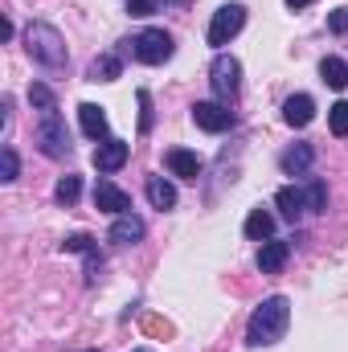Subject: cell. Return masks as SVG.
Segmentation results:
<instances>
[{
	"label": "cell",
	"instance_id": "obj_17",
	"mask_svg": "<svg viewBox=\"0 0 348 352\" xmlns=\"http://www.w3.org/2000/svg\"><path fill=\"white\" fill-rule=\"evenodd\" d=\"M148 201H152V209L168 213V209H176V188L164 176H148Z\"/></svg>",
	"mask_w": 348,
	"mask_h": 352
},
{
	"label": "cell",
	"instance_id": "obj_31",
	"mask_svg": "<svg viewBox=\"0 0 348 352\" xmlns=\"http://www.w3.org/2000/svg\"><path fill=\"white\" fill-rule=\"evenodd\" d=\"M148 332H156V336H168V324H160V320H148Z\"/></svg>",
	"mask_w": 348,
	"mask_h": 352
},
{
	"label": "cell",
	"instance_id": "obj_27",
	"mask_svg": "<svg viewBox=\"0 0 348 352\" xmlns=\"http://www.w3.org/2000/svg\"><path fill=\"white\" fill-rule=\"evenodd\" d=\"M135 102H140V131L148 135V131H152V123H156V119H152V94H148V90H140V94H135Z\"/></svg>",
	"mask_w": 348,
	"mask_h": 352
},
{
	"label": "cell",
	"instance_id": "obj_3",
	"mask_svg": "<svg viewBox=\"0 0 348 352\" xmlns=\"http://www.w3.org/2000/svg\"><path fill=\"white\" fill-rule=\"evenodd\" d=\"M123 45H127V54H131L135 62H144V66H164L176 54V41H173L168 29H140V33L127 37Z\"/></svg>",
	"mask_w": 348,
	"mask_h": 352
},
{
	"label": "cell",
	"instance_id": "obj_2",
	"mask_svg": "<svg viewBox=\"0 0 348 352\" xmlns=\"http://www.w3.org/2000/svg\"><path fill=\"white\" fill-rule=\"evenodd\" d=\"M25 50H29L33 62L50 66V70H62V66L70 62V54H66V37H62L50 21H33V25L25 29Z\"/></svg>",
	"mask_w": 348,
	"mask_h": 352
},
{
	"label": "cell",
	"instance_id": "obj_16",
	"mask_svg": "<svg viewBox=\"0 0 348 352\" xmlns=\"http://www.w3.org/2000/svg\"><path fill=\"white\" fill-rule=\"evenodd\" d=\"M78 123H83V131H87L90 140H111L107 135L111 131V119H107V111L98 102H83L78 107Z\"/></svg>",
	"mask_w": 348,
	"mask_h": 352
},
{
	"label": "cell",
	"instance_id": "obj_13",
	"mask_svg": "<svg viewBox=\"0 0 348 352\" xmlns=\"http://www.w3.org/2000/svg\"><path fill=\"white\" fill-rule=\"evenodd\" d=\"M312 119H316V98L312 94H291L283 102V123L287 127H307Z\"/></svg>",
	"mask_w": 348,
	"mask_h": 352
},
{
	"label": "cell",
	"instance_id": "obj_21",
	"mask_svg": "<svg viewBox=\"0 0 348 352\" xmlns=\"http://www.w3.org/2000/svg\"><path fill=\"white\" fill-rule=\"evenodd\" d=\"M78 197H83V176L66 173L58 184H54V201H58V205H74Z\"/></svg>",
	"mask_w": 348,
	"mask_h": 352
},
{
	"label": "cell",
	"instance_id": "obj_5",
	"mask_svg": "<svg viewBox=\"0 0 348 352\" xmlns=\"http://www.w3.org/2000/svg\"><path fill=\"white\" fill-rule=\"evenodd\" d=\"M209 87L221 102H234L238 90H242V62L234 54H217L213 66H209Z\"/></svg>",
	"mask_w": 348,
	"mask_h": 352
},
{
	"label": "cell",
	"instance_id": "obj_11",
	"mask_svg": "<svg viewBox=\"0 0 348 352\" xmlns=\"http://www.w3.org/2000/svg\"><path fill=\"white\" fill-rule=\"evenodd\" d=\"M164 164H168V173L180 176V180H197V176L205 173V160H201L197 152H188V148H168V152H164Z\"/></svg>",
	"mask_w": 348,
	"mask_h": 352
},
{
	"label": "cell",
	"instance_id": "obj_23",
	"mask_svg": "<svg viewBox=\"0 0 348 352\" xmlns=\"http://www.w3.org/2000/svg\"><path fill=\"white\" fill-rule=\"evenodd\" d=\"M29 102H33V107H37L41 115L58 111V94H54V90L45 87V82H33V87H29Z\"/></svg>",
	"mask_w": 348,
	"mask_h": 352
},
{
	"label": "cell",
	"instance_id": "obj_10",
	"mask_svg": "<svg viewBox=\"0 0 348 352\" xmlns=\"http://www.w3.org/2000/svg\"><path fill=\"white\" fill-rule=\"evenodd\" d=\"M144 234H148V226H144L135 213H123V217L111 221L107 242H115V246H135V242H144Z\"/></svg>",
	"mask_w": 348,
	"mask_h": 352
},
{
	"label": "cell",
	"instance_id": "obj_9",
	"mask_svg": "<svg viewBox=\"0 0 348 352\" xmlns=\"http://www.w3.org/2000/svg\"><path fill=\"white\" fill-rule=\"evenodd\" d=\"M127 156H131V144H123V140H102V144L94 148V168H98V173H119V168L127 164Z\"/></svg>",
	"mask_w": 348,
	"mask_h": 352
},
{
	"label": "cell",
	"instance_id": "obj_29",
	"mask_svg": "<svg viewBox=\"0 0 348 352\" xmlns=\"http://www.w3.org/2000/svg\"><path fill=\"white\" fill-rule=\"evenodd\" d=\"M328 29L340 37V33H348V8H336L332 16H328Z\"/></svg>",
	"mask_w": 348,
	"mask_h": 352
},
{
	"label": "cell",
	"instance_id": "obj_25",
	"mask_svg": "<svg viewBox=\"0 0 348 352\" xmlns=\"http://www.w3.org/2000/svg\"><path fill=\"white\" fill-rule=\"evenodd\" d=\"M17 173H21V160H17V152L4 144V148H0V180L8 184V180H17Z\"/></svg>",
	"mask_w": 348,
	"mask_h": 352
},
{
	"label": "cell",
	"instance_id": "obj_28",
	"mask_svg": "<svg viewBox=\"0 0 348 352\" xmlns=\"http://www.w3.org/2000/svg\"><path fill=\"white\" fill-rule=\"evenodd\" d=\"M98 274H102V258H98V246L87 254V283H98Z\"/></svg>",
	"mask_w": 348,
	"mask_h": 352
},
{
	"label": "cell",
	"instance_id": "obj_8",
	"mask_svg": "<svg viewBox=\"0 0 348 352\" xmlns=\"http://www.w3.org/2000/svg\"><path fill=\"white\" fill-rule=\"evenodd\" d=\"M94 209H102V213H111V217H123V213H131V197H127L119 184L98 180V184H94Z\"/></svg>",
	"mask_w": 348,
	"mask_h": 352
},
{
	"label": "cell",
	"instance_id": "obj_18",
	"mask_svg": "<svg viewBox=\"0 0 348 352\" xmlns=\"http://www.w3.org/2000/svg\"><path fill=\"white\" fill-rule=\"evenodd\" d=\"M123 74V58L119 54H98L90 62V82H115Z\"/></svg>",
	"mask_w": 348,
	"mask_h": 352
},
{
	"label": "cell",
	"instance_id": "obj_22",
	"mask_svg": "<svg viewBox=\"0 0 348 352\" xmlns=\"http://www.w3.org/2000/svg\"><path fill=\"white\" fill-rule=\"evenodd\" d=\"M303 188H307V213H324L328 209V184L320 176H312Z\"/></svg>",
	"mask_w": 348,
	"mask_h": 352
},
{
	"label": "cell",
	"instance_id": "obj_30",
	"mask_svg": "<svg viewBox=\"0 0 348 352\" xmlns=\"http://www.w3.org/2000/svg\"><path fill=\"white\" fill-rule=\"evenodd\" d=\"M123 4H127V12H131V16H152V12H156V4H152V0H123Z\"/></svg>",
	"mask_w": 348,
	"mask_h": 352
},
{
	"label": "cell",
	"instance_id": "obj_12",
	"mask_svg": "<svg viewBox=\"0 0 348 352\" xmlns=\"http://www.w3.org/2000/svg\"><path fill=\"white\" fill-rule=\"evenodd\" d=\"M312 164H316V148H312V144H295V148H287V152L279 156V168L287 176H307Z\"/></svg>",
	"mask_w": 348,
	"mask_h": 352
},
{
	"label": "cell",
	"instance_id": "obj_24",
	"mask_svg": "<svg viewBox=\"0 0 348 352\" xmlns=\"http://www.w3.org/2000/svg\"><path fill=\"white\" fill-rule=\"evenodd\" d=\"M328 127H332V135H348V98H340L336 107H328Z\"/></svg>",
	"mask_w": 348,
	"mask_h": 352
},
{
	"label": "cell",
	"instance_id": "obj_19",
	"mask_svg": "<svg viewBox=\"0 0 348 352\" xmlns=\"http://www.w3.org/2000/svg\"><path fill=\"white\" fill-rule=\"evenodd\" d=\"M274 234V213L270 209H250V217H246V238L250 242H266Z\"/></svg>",
	"mask_w": 348,
	"mask_h": 352
},
{
	"label": "cell",
	"instance_id": "obj_1",
	"mask_svg": "<svg viewBox=\"0 0 348 352\" xmlns=\"http://www.w3.org/2000/svg\"><path fill=\"white\" fill-rule=\"evenodd\" d=\"M287 324H291V299L287 295H270L262 299L246 324V344L250 349H270L287 336Z\"/></svg>",
	"mask_w": 348,
	"mask_h": 352
},
{
	"label": "cell",
	"instance_id": "obj_6",
	"mask_svg": "<svg viewBox=\"0 0 348 352\" xmlns=\"http://www.w3.org/2000/svg\"><path fill=\"white\" fill-rule=\"evenodd\" d=\"M246 25V8L242 4H221L209 21V45H230Z\"/></svg>",
	"mask_w": 348,
	"mask_h": 352
},
{
	"label": "cell",
	"instance_id": "obj_26",
	"mask_svg": "<svg viewBox=\"0 0 348 352\" xmlns=\"http://www.w3.org/2000/svg\"><path fill=\"white\" fill-rule=\"evenodd\" d=\"M62 250H66V254H90V250H94V238H90V234H70V238L62 242Z\"/></svg>",
	"mask_w": 348,
	"mask_h": 352
},
{
	"label": "cell",
	"instance_id": "obj_32",
	"mask_svg": "<svg viewBox=\"0 0 348 352\" xmlns=\"http://www.w3.org/2000/svg\"><path fill=\"white\" fill-rule=\"evenodd\" d=\"M312 0H287V8H307Z\"/></svg>",
	"mask_w": 348,
	"mask_h": 352
},
{
	"label": "cell",
	"instance_id": "obj_34",
	"mask_svg": "<svg viewBox=\"0 0 348 352\" xmlns=\"http://www.w3.org/2000/svg\"><path fill=\"white\" fill-rule=\"evenodd\" d=\"M90 352H98V349H90Z\"/></svg>",
	"mask_w": 348,
	"mask_h": 352
},
{
	"label": "cell",
	"instance_id": "obj_14",
	"mask_svg": "<svg viewBox=\"0 0 348 352\" xmlns=\"http://www.w3.org/2000/svg\"><path fill=\"white\" fill-rule=\"evenodd\" d=\"M274 205H279V213H283L287 221H299V217L307 213V188L287 184V188H279V192H274Z\"/></svg>",
	"mask_w": 348,
	"mask_h": 352
},
{
	"label": "cell",
	"instance_id": "obj_33",
	"mask_svg": "<svg viewBox=\"0 0 348 352\" xmlns=\"http://www.w3.org/2000/svg\"><path fill=\"white\" fill-rule=\"evenodd\" d=\"M135 352H148V349H135Z\"/></svg>",
	"mask_w": 348,
	"mask_h": 352
},
{
	"label": "cell",
	"instance_id": "obj_20",
	"mask_svg": "<svg viewBox=\"0 0 348 352\" xmlns=\"http://www.w3.org/2000/svg\"><path fill=\"white\" fill-rule=\"evenodd\" d=\"M320 78H324L332 90H345L348 87V62H340V58H324V62H320Z\"/></svg>",
	"mask_w": 348,
	"mask_h": 352
},
{
	"label": "cell",
	"instance_id": "obj_15",
	"mask_svg": "<svg viewBox=\"0 0 348 352\" xmlns=\"http://www.w3.org/2000/svg\"><path fill=\"white\" fill-rule=\"evenodd\" d=\"M287 258H291V246H287V242L266 238V242L259 246V258H254V263H259L262 274H279V270L287 266Z\"/></svg>",
	"mask_w": 348,
	"mask_h": 352
},
{
	"label": "cell",
	"instance_id": "obj_7",
	"mask_svg": "<svg viewBox=\"0 0 348 352\" xmlns=\"http://www.w3.org/2000/svg\"><path fill=\"white\" fill-rule=\"evenodd\" d=\"M193 123L201 127V131H230L234 127V111L226 107V102H193Z\"/></svg>",
	"mask_w": 348,
	"mask_h": 352
},
{
	"label": "cell",
	"instance_id": "obj_4",
	"mask_svg": "<svg viewBox=\"0 0 348 352\" xmlns=\"http://www.w3.org/2000/svg\"><path fill=\"white\" fill-rule=\"evenodd\" d=\"M37 148L50 156V160H66L70 156V131H66V119L58 115V111H50V115H41V123H37Z\"/></svg>",
	"mask_w": 348,
	"mask_h": 352
}]
</instances>
